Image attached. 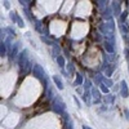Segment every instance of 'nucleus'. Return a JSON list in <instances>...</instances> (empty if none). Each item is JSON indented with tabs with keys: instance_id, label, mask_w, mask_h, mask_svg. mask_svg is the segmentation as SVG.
Returning a JSON list of instances; mask_svg holds the SVG:
<instances>
[{
	"instance_id": "6e6552de",
	"label": "nucleus",
	"mask_w": 129,
	"mask_h": 129,
	"mask_svg": "<svg viewBox=\"0 0 129 129\" xmlns=\"http://www.w3.org/2000/svg\"><path fill=\"white\" fill-rule=\"evenodd\" d=\"M53 81L56 83L57 88H58L59 90H62V89H63V83H62V80L59 79V76H57V75H54V76H53Z\"/></svg>"
},
{
	"instance_id": "f8f14e48",
	"label": "nucleus",
	"mask_w": 129,
	"mask_h": 129,
	"mask_svg": "<svg viewBox=\"0 0 129 129\" xmlns=\"http://www.w3.org/2000/svg\"><path fill=\"white\" fill-rule=\"evenodd\" d=\"M57 62H58V64H59V67H64V58L62 57V56H58L57 57Z\"/></svg>"
},
{
	"instance_id": "412c9836",
	"label": "nucleus",
	"mask_w": 129,
	"mask_h": 129,
	"mask_svg": "<svg viewBox=\"0 0 129 129\" xmlns=\"http://www.w3.org/2000/svg\"><path fill=\"white\" fill-rule=\"evenodd\" d=\"M125 115H126V117H128V120H129V110H128V109H125Z\"/></svg>"
},
{
	"instance_id": "ddd939ff",
	"label": "nucleus",
	"mask_w": 129,
	"mask_h": 129,
	"mask_svg": "<svg viewBox=\"0 0 129 129\" xmlns=\"http://www.w3.org/2000/svg\"><path fill=\"white\" fill-rule=\"evenodd\" d=\"M102 16H103V17H106V18H109V19L111 21V16H110V9H107V8H106V9L103 10Z\"/></svg>"
},
{
	"instance_id": "20e7f679",
	"label": "nucleus",
	"mask_w": 129,
	"mask_h": 129,
	"mask_svg": "<svg viewBox=\"0 0 129 129\" xmlns=\"http://www.w3.org/2000/svg\"><path fill=\"white\" fill-rule=\"evenodd\" d=\"M120 7H121V3L120 2H114L112 3V12L115 16H121V10H120Z\"/></svg>"
},
{
	"instance_id": "9d476101",
	"label": "nucleus",
	"mask_w": 129,
	"mask_h": 129,
	"mask_svg": "<svg viewBox=\"0 0 129 129\" xmlns=\"http://www.w3.org/2000/svg\"><path fill=\"white\" fill-rule=\"evenodd\" d=\"M0 54H2V57L7 54V43L4 41H2V45H0Z\"/></svg>"
},
{
	"instance_id": "0eeeda50",
	"label": "nucleus",
	"mask_w": 129,
	"mask_h": 129,
	"mask_svg": "<svg viewBox=\"0 0 129 129\" xmlns=\"http://www.w3.org/2000/svg\"><path fill=\"white\" fill-rule=\"evenodd\" d=\"M90 93H92V97H93V101H94L95 103H98V102L101 101V95H100V92L97 90L95 88H92V89H90Z\"/></svg>"
},
{
	"instance_id": "a211bd4d",
	"label": "nucleus",
	"mask_w": 129,
	"mask_h": 129,
	"mask_svg": "<svg viewBox=\"0 0 129 129\" xmlns=\"http://www.w3.org/2000/svg\"><path fill=\"white\" fill-rule=\"evenodd\" d=\"M84 87H85V89H90V80H85V85H84Z\"/></svg>"
},
{
	"instance_id": "f3484780",
	"label": "nucleus",
	"mask_w": 129,
	"mask_h": 129,
	"mask_svg": "<svg viewBox=\"0 0 129 129\" xmlns=\"http://www.w3.org/2000/svg\"><path fill=\"white\" fill-rule=\"evenodd\" d=\"M126 16H128V12H123L121 13V16H120V21H121V22H124V21H125Z\"/></svg>"
},
{
	"instance_id": "39448f33",
	"label": "nucleus",
	"mask_w": 129,
	"mask_h": 129,
	"mask_svg": "<svg viewBox=\"0 0 129 129\" xmlns=\"http://www.w3.org/2000/svg\"><path fill=\"white\" fill-rule=\"evenodd\" d=\"M103 71L106 72V76H111V74L114 71V64L109 63V62H105L103 64Z\"/></svg>"
},
{
	"instance_id": "7ed1b4c3",
	"label": "nucleus",
	"mask_w": 129,
	"mask_h": 129,
	"mask_svg": "<svg viewBox=\"0 0 129 129\" xmlns=\"http://www.w3.org/2000/svg\"><path fill=\"white\" fill-rule=\"evenodd\" d=\"M53 111L54 112H57V114H63V110H64V106H63V103L62 102H59V101H53Z\"/></svg>"
},
{
	"instance_id": "6ab92c4d",
	"label": "nucleus",
	"mask_w": 129,
	"mask_h": 129,
	"mask_svg": "<svg viewBox=\"0 0 129 129\" xmlns=\"http://www.w3.org/2000/svg\"><path fill=\"white\" fill-rule=\"evenodd\" d=\"M17 23H18V26H19V27H23V26H25V23H23V21L19 17H18V19H17Z\"/></svg>"
},
{
	"instance_id": "f257e3e1",
	"label": "nucleus",
	"mask_w": 129,
	"mask_h": 129,
	"mask_svg": "<svg viewBox=\"0 0 129 129\" xmlns=\"http://www.w3.org/2000/svg\"><path fill=\"white\" fill-rule=\"evenodd\" d=\"M18 64H19V69H21V71H22L23 75H26V74L30 71V69H31V62L28 61V52H27L26 49L19 54Z\"/></svg>"
},
{
	"instance_id": "2eb2a0df",
	"label": "nucleus",
	"mask_w": 129,
	"mask_h": 129,
	"mask_svg": "<svg viewBox=\"0 0 129 129\" xmlns=\"http://www.w3.org/2000/svg\"><path fill=\"white\" fill-rule=\"evenodd\" d=\"M67 69H69V72L72 75V74H75V69H74V64L72 63H69L67 64Z\"/></svg>"
},
{
	"instance_id": "1a4fd4ad",
	"label": "nucleus",
	"mask_w": 129,
	"mask_h": 129,
	"mask_svg": "<svg viewBox=\"0 0 129 129\" xmlns=\"http://www.w3.org/2000/svg\"><path fill=\"white\" fill-rule=\"evenodd\" d=\"M105 49H106L107 52H109L110 54H112V53H114V47H112V43H111V41H109V40H106V41H105Z\"/></svg>"
},
{
	"instance_id": "dca6fc26",
	"label": "nucleus",
	"mask_w": 129,
	"mask_h": 129,
	"mask_svg": "<svg viewBox=\"0 0 129 129\" xmlns=\"http://www.w3.org/2000/svg\"><path fill=\"white\" fill-rule=\"evenodd\" d=\"M83 100H84L85 102H87V103H89V94H88V92H85V93H84Z\"/></svg>"
},
{
	"instance_id": "9b49d317",
	"label": "nucleus",
	"mask_w": 129,
	"mask_h": 129,
	"mask_svg": "<svg viewBox=\"0 0 129 129\" xmlns=\"http://www.w3.org/2000/svg\"><path fill=\"white\" fill-rule=\"evenodd\" d=\"M83 84V76L80 74H76V80H75V85H81Z\"/></svg>"
},
{
	"instance_id": "4468645a",
	"label": "nucleus",
	"mask_w": 129,
	"mask_h": 129,
	"mask_svg": "<svg viewBox=\"0 0 129 129\" xmlns=\"http://www.w3.org/2000/svg\"><path fill=\"white\" fill-rule=\"evenodd\" d=\"M100 88H101V90L103 92V93H109V87H106V85L105 84H100Z\"/></svg>"
},
{
	"instance_id": "f03ea898",
	"label": "nucleus",
	"mask_w": 129,
	"mask_h": 129,
	"mask_svg": "<svg viewBox=\"0 0 129 129\" xmlns=\"http://www.w3.org/2000/svg\"><path fill=\"white\" fill-rule=\"evenodd\" d=\"M32 74H34V76L36 79H39L43 84H44V87L47 88L48 85V79H47V74L44 71V69H43L40 64L38 63H34V66H32Z\"/></svg>"
},
{
	"instance_id": "4be33fe9",
	"label": "nucleus",
	"mask_w": 129,
	"mask_h": 129,
	"mask_svg": "<svg viewBox=\"0 0 129 129\" xmlns=\"http://www.w3.org/2000/svg\"><path fill=\"white\" fill-rule=\"evenodd\" d=\"M83 129H92V128L88 126V125H83Z\"/></svg>"
},
{
	"instance_id": "423d86ee",
	"label": "nucleus",
	"mask_w": 129,
	"mask_h": 129,
	"mask_svg": "<svg viewBox=\"0 0 129 129\" xmlns=\"http://www.w3.org/2000/svg\"><path fill=\"white\" fill-rule=\"evenodd\" d=\"M120 85H121V90H120V93H121V97H124V98H126V97L129 95V89H128L126 81H125V80H123Z\"/></svg>"
},
{
	"instance_id": "aec40b11",
	"label": "nucleus",
	"mask_w": 129,
	"mask_h": 129,
	"mask_svg": "<svg viewBox=\"0 0 129 129\" xmlns=\"http://www.w3.org/2000/svg\"><path fill=\"white\" fill-rule=\"evenodd\" d=\"M124 54H125L126 59H129V49H125V50H124Z\"/></svg>"
}]
</instances>
